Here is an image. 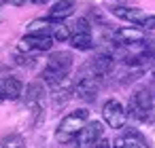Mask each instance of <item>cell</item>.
I'll use <instances>...</instances> for the list:
<instances>
[{
  "mask_svg": "<svg viewBox=\"0 0 155 148\" xmlns=\"http://www.w3.org/2000/svg\"><path fill=\"white\" fill-rule=\"evenodd\" d=\"M72 61H74L72 53H68V51H53L49 55V59H47V66H45L43 74H41L43 83L53 87V85L66 80L70 70H72Z\"/></svg>",
  "mask_w": 155,
  "mask_h": 148,
  "instance_id": "obj_1",
  "label": "cell"
},
{
  "mask_svg": "<svg viewBox=\"0 0 155 148\" xmlns=\"http://www.w3.org/2000/svg\"><path fill=\"white\" fill-rule=\"evenodd\" d=\"M127 112L136 121L153 123L155 121V93L151 89H147V87H138L134 91V95L130 97Z\"/></svg>",
  "mask_w": 155,
  "mask_h": 148,
  "instance_id": "obj_2",
  "label": "cell"
},
{
  "mask_svg": "<svg viewBox=\"0 0 155 148\" xmlns=\"http://www.w3.org/2000/svg\"><path fill=\"white\" fill-rule=\"evenodd\" d=\"M87 118H89V112L85 108H79V110H72L70 114H66L62 118V123L58 125V131H55V140L60 144H68L72 142L79 131L87 125Z\"/></svg>",
  "mask_w": 155,
  "mask_h": 148,
  "instance_id": "obj_3",
  "label": "cell"
},
{
  "mask_svg": "<svg viewBox=\"0 0 155 148\" xmlns=\"http://www.w3.org/2000/svg\"><path fill=\"white\" fill-rule=\"evenodd\" d=\"M100 76L89 68V66H85L79 74H77V78H74V95L79 97V99H85V102H94L96 99V95H98V89H100Z\"/></svg>",
  "mask_w": 155,
  "mask_h": 148,
  "instance_id": "obj_4",
  "label": "cell"
},
{
  "mask_svg": "<svg viewBox=\"0 0 155 148\" xmlns=\"http://www.w3.org/2000/svg\"><path fill=\"white\" fill-rule=\"evenodd\" d=\"M115 17L123 19V21H130L138 28H144V30H155V15H149L140 9H134V7H113L110 9Z\"/></svg>",
  "mask_w": 155,
  "mask_h": 148,
  "instance_id": "obj_5",
  "label": "cell"
},
{
  "mask_svg": "<svg viewBox=\"0 0 155 148\" xmlns=\"http://www.w3.org/2000/svg\"><path fill=\"white\" fill-rule=\"evenodd\" d=\"M72 30V36H70V45L72 49H79V51H89L94 47V34H91V24L87 17H81L74 21V26L70 28Z\"/></svg>",
  "mask_w": 155,
  "mask_h": 148,
  "instance_id": "obj_6",
  "label": "cell"
},
{
  "mask_svg": "<svg viewBox=\"0 0 155 148\" xmlns=\"http://www.w3.org/2000/svg\"><path fill=\"white\" fill-rule=\"evenodd\" d=\"M102 118L110 129H121L127 121V110L117 99H106L102 106Z\"/></svg>",
  "mask_w": 155,
  "mask_h": 148,
  "instance_id": "obj_7",
  "label": "cell"
},
{
  "mask_svg": "<svg viewBox=\"0 0 155 148\" xmlns=\"http://www.w3.org/2000/svg\"><path fill=\"white\" fill-rule=\"evenodd\" d=\"M53 47V36L49 34H26L19 40V51L24 53H45Z\"/></svg>",
  "mask_w": 155,
  "mask_h": 148,
  "instance_id": "obj_8",
  "label": "cell"
},
{
  "mask_svg": "<svg viewBox=\"0 0 155 148\" xmlns=\"http://www.w3.org/2000/svg\"><path fill=\"white\" fill-rule=\"evenodd\" d=\"M102 137V123L100 121H89L77 135V146L79 148H94L98 140Z\"/></svg>",
  "mask_w": 155,
  "mask_h": 148,
  "instance_id": "obj_9",
  "label": "cell"
},
{
  "mask_svg": "<svg viewBox=\"0 0 155 148\" xmlns=\"http://www.w3.org/2000/svg\"><path fill=\"white\" fill-rule=\"evenodd\" d=\"M87 66H89L100 78H104V76H108V74L113 72V68H115V55L108 53V51H100L98 55H94V57L89 59Z\"/></svg>",
  "mask_w": 155,
  "mask_h": 148,
  "instance_id": "obj_10",
  "label": "cell"
},
{
  "mask_svg": "<svg viewBox=\"0 0 155 148\" xmlns=\"http://www.w3.org/2000/svg\"><path fill=\"white\" fill-rule=\"evenodd\" d=\"M26 104L28 108H32L34 114L43 112V104H45V87L41 83H32L26 89Z\"/></svg>",
  "mask_w": 155,
  "mask_h": 148,
  "instance_id": "obj_11",
  "label": "cell"
},
{
  "mask_svg": "<svg viewBox=\"0 0 155 148\" xmlns=\"http://www.w3.org/2000/svg\"><path fill=\"white\" fill-rule=\"evenodd\" d=\"M113 43L115 47H125V45H132V43H138V40H144L142 32L136 30V28H119L113 32Z\"/></svg>",
  "mask_w": 155,
  "mask_h": 148,
  "instance_id": "obj_12",
  "label": "cell"
},
{
  "mask_svg": "<svg viewBox=\"0 0 155 148\" xmlns=\"http://www.w3.org/2000/svg\"><path fill=\"white\" fill-rule=\"evenodd\" d=\"M74 13V0H58V2L49 9V19L55 24H62L64 19H68Z\"/></svg>",
  "mask_w": 155,
  "mask_h": 148,
  "instance_id": "obj_13",
  "label": "cell"
},
{
  "mask_svg": "<svg viewBox=\"0 0 155 148\" xmlns=\"http://www.w3.org/2000/svg\"><path fill=\"white\" fill-rule=\"evenodd\" d=\"M0 91H2L5 99H19L24 85L17 76H5V78H0Z\"/></svg>",
  "mask_w": 155,
  "mask_h": 148,
  "instance_id": "obj_14",
  "label": "cell"
},
{
  "mask_svg": "<svg viewBox=\"0 0 155 148\" xmlns=\"http://www.w3.org/2000/svg\"><path fill=\"white\" fill-rule=\"evenodd\" d=\"M55 21H51L49 17H41V19H34V21H30L28 24V34H53V30H55Z\"/></svg>",
  "mask_w": 155,
  "mask_h": 148,
  "instance_id": "obj_15",
  "label": "cell"
},
{
  "mask_svg": "<svg viewBox=\"0 0 155 148\" xmlns=\"http://www.w3.org/2000/svg\"><path fill=\"white\" fill-rule=\"evenodd\" d=\"M123 142H125L127 148H151V146L147 144V140H144L136 129H127L125 135H123Z\"/></svg>",
  "mask_w": 155,
  "mask_h": 148,
  "instance_id": "obj_16",
  "label": "cell"
},
{
  "mask_svg": "<svg viewBox=\"0 0 155 148\" xmlns=\"http://www.w3.org/2000/svg\"><path fill=\"white\" fill-rule=\"evenodd\" d=\"M0 148H26V140L17 133H11L0 140Z\"/></svg>",
  "mask_w": 155,
  "mask_h": 148,
  "instance_id": "obj_17",
  "label": "cell"
},
{
  "mask_svg": "<svg viewBox=\"0 0 155 148\" xmlns=\"http://www.w3.org/2000/svg\"><path fill=\"white\" fill-rule=\"evenodd\" d=\"M51 36H53V40H58V43H66V40L70 43V36H72V30H70V28H66L64 24H58Z\"/></svg>",
  "mask_w": 155,
  "mask_h": 148,
  "instance_id": "obj_18",
  "label": "cell"
},
{
  "mask_svg": "<svg viewBox=\"0 0 155 148\" xmlns=\"http://www.w3.org/2000/svg\"><path fill=\"white\" fill-rule=\"evenodd\" d=\"M15 59H17V64H19V66H24V68H32V66H34V61H36L30 53H24V51H19V55H17Z\"/></svg>",
  "mask_w": 155,
  "mask_h": 148,
  "instance_id": "obj_19",
  "label": "cell"
},
{
  "mask_svg": "<svg viewBox=\"0 0 155 148\" xmlns=\"http://www.w3.org/2000/svg\"><path fill=\"white\" fill-rule=\"evenodd\" d=\"M94 148H113V146H110V142H108L106 137H100V140H98V144H96Z\"/></svg>",
  "mask_w": 155,
  "mask_h": 148,
  "instance_id": "obj_20",
  "label": "cell"
},
{
  "mask_svg": "<svg viewBox=\"0 0 155 148\" xmlns=\"http://www.w3.org/2000/svg\"><path fill=\"white\" fill-rule=\"evenodd\" d=\"M5 2L13 7H24V5H30V0H5Z\"/></svg>",
  "mask_w": 155,
  "mask_h": 148,
  "instance_id": "obj_21",
  "label": "cell"
},
{
  "mask_svg": "<svg viewBox=\"0 0 155 148\" xmlns=\"http://www.w3.org/2000/svg\"><path fill=\"white\" fill-rule=\"evenodd\" d=\"M45 2H49V0H30V5H45Z\"/></svg>",
  "mask_w": 155,
  "mask_h": 148,
  "instance_id": "obj_22",
  "label": "cell"
},
{
  "mask_svg": "<svg viewBox=\"0 0 155 148\" xmlns=\"http://www.w3.org/2000/svg\"><path fill=\"white\" fill-rule=\"evenodd\" d=\"M115 148H127V146H125V142H123V140H119V142H117V146H115Z\"/></svg>",
  "mask_w": 155,
  "mask_h": 148,
  "instance_id": "obj_23",
  "label": "cell"
},
{
  "mask_svg": "<svg viewBox=\"0 0 155 148\" xmlns=\"http://www.w3.org/2000/svg\"><path fill=\"white\" fill-rule=\"evenodd\" d=\"M5 102V95H2V91H0V104H2Z\"/></svg>",
  "mask_w": 155,
  "mask_h": 148,
  "instance_id": "obj_24",
  "label": "cell"
}]
</instances>
